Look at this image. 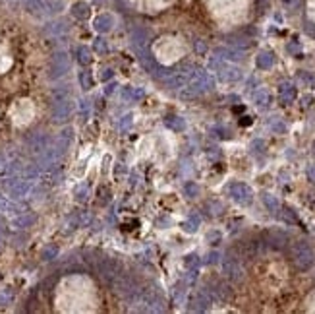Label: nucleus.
Masks as SVG:
<instances>
[{"label":"nucleus","instance_id":"1","mask_svg":"<svg viewBox=\"0 0 315 314\" xmlns=\"http://www.w3.org/2000/svg\"><path fill=\"white\" fill-rule=\"evenodd\" d=\"M101 305L97 285L89 275L72 273L66 275L54 293V309L58 313H97Z\"/></svg>","mask_w":315,"mask_h":314},{"label":"nucleus","instance_id":"2","mask_svg":"<svg viewBox=\"0 0 315 314\" xmlns=\"http://www.w3.org/2000/svg\"><path fill=\"white\" fill-rule=\"evenodd\" d=\"M151 51H153L155 58L164 66H170V64L178 62L186 54V47L182 45L180 39L168 37V35L166 37H158L157 41L153 43V47H151Z\"/></svg>","mask_w":315,"mask_h":314},{"label":"nucleus","instance_id":"3","mask_svg":"<svg viewBox=\"0 0 315 314\" xmlns=\"http://www.w3.org/2000/svg\"><path fill=\"white\" fill-rule=\"evenodd\" d=\"M12 120L18 124V126H23V124H29L33 114H35V109H33V103L29 99H18L14 105H12Z\"/></svg>","mask_w":315,"mask_h":314},{"label":"nucleus","instance_id":"4","mask_svg":"<svg viewBox=\"0 0 315 314\" xmlns=\"http://www.w3.org/2000/svg\"><path fill=\"white\" fill-rule=\"evenodd\" d=\"M168 0H132V6L139 8L141 12H157V8L166 6Z\"/></svg>","mask_w":315,"mask_h":314},{"label":"nucleus","instance_id":"5","mask_svg":"<svg viewBox=\"0 0 315 314\" xmlns=\"http://www.w3.org/2000/svg\"><path fill=\"white\" fill-rule=\"evenodd\" d=\"M10 66H12V56H10V52L6 51V47H0V74L8 72Z\"/></svg>","mask_w":315,"mask_h":314}]
</instances>
